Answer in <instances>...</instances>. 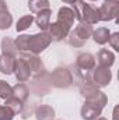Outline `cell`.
Wrapping results in <instances>:
<instances>
[{
	"label": "cell",
	"mask_w": 119,
	"mask_h": 120,
	"mask_svg": "<svg viewBox=\"0 0 119 120\" xmlns=\"http://www.w3.org/2000/svg\"><path fill=\"white\" fill-rule=\"evenodd\" d=\"M107 102H108L107 95L98 91L95 95L86 99L84 105L81 106V117L84 120H95L97 117H99Z\"/></svg>",
	"instance_id": "1"
},
{
	"label": "cell",
	"mask_w": 119,
	"mask_h": 120,
	"mask_svg": "<svg viewBox=\"0 0 119 120\" xmlns=\"http://www.w3.org/2000/svg\"><path fill=\"white\" fill-rule=\"evenodd\" d=\"M73 11L76 14V18L79 21H86L91 25L99 22V11L98 8L92 7L91 4L86 3L84 0H76L73 4Z\"/></svg>",
	"instance_id": "2"
},
{
	"label": "cell",
	"mask_w": 119,
	"mask_h": 120,
	"mask_svg": "<svg viewBox=\"0 0 119 120\" xmlns=\"http://www.w3.org/2000/svg\"><path fill=\"white\" fill-rule=\"evenodd\" d=\"M92 25L86 22V21H79L77 27L74 28L73 31L69 32L67 35V41L71 46L74 48H83L86 45V42L88 41L92 35Z\"/></svg>",
	"instance_id": "3"
},
{
	"label": "cell",
	"mask_w": 119,
	"mask_h": 120,
	"mask_svg": "<svg viewBox=\"0 0 119 120\" xmlns=\"http://www.w3.org/2000/svg\"><path fill=\"white\" fill-rule=\"evenodd\" d=\"M51 82L55 88L66 90L73 84V74L67 67H56L51 73Z\"/></svg>",
	"instance_id": "4"
},
{
	"label": "cell",
	"mask_w": 119,
	"mask_h": 120,
	"mask_svg": "<svg viewBox=\"0 0 119 120\" xmlns=\"http://www.w3.org/2000/svg\"><path fill=\"white\" fill-rule=\"evenodd\" d=\"M51 42L52 41H51V38H49L46 31H42V32L35 34V35H30L28 36L27 52L34 53V55H39L51 45Z\"/></svg>",
	"instance_id": "5"
},
{
	"label": "cell",
	"mask_w": 119,
	"mask_h": 120,
	"mask_svg": "<svg viewBox=\"0 0 119 120\" xmlns=\"http://www.w3.org/2000/svg\"><path fill=\"white\" fill-rule=\"evenodd\" d=\"M79 77V90H80V94L87 99L90 96L95 95L99 88L94 84L92 78H91V73H79L76 74Z\"/></svg>",
	"instance_id": "6"
},
{
	"label": "cell",
	"mask_w": 119,
	"mask_h": 120,
	"mask_svg": "<svg viewBox=\"0 0 119 120\" xmlns=\"http://www.w3.org/2000/svg\"><path fill=\"white\" fill-rule=\"evenodd\" d=\"M91 78L94 81V84L98 88H104L107 87L111 80H112V73L109 70V67H102V66H97L92 68L91 71Z\"/></svg>",
	"instance_id": "7"
},
{
	"label": "cell",
	"mask_w": 119,
	"mask_h": 120,
	"mask_svg": "<svg viewBox=\"0 0 119 120\" xmlns=\"http://www.w3.org/2000/svg\"><path fill=\"white\" fill-rule=\"evenodd\" d=\"M119 3L118 0H104L101 7L98 8L99 11V20L101 21H111L115 20L118 15Z\"/></svg>",
	"instance_id": "8"
},
{
	"label": "cell",
	"mask_w": 119,
	"mask_h": 120,
	"mask_svg": "<svg viewBox=\"0 0 119 120\" xmlns=\"http://www.w3.org/2000/svg\"><path fill=\"white\" fill-rule=\"evenodd\" d=\"M20 57L27 61L31 70V75H41L45 71V66H44L42 60L38 57V55H34L30 52H20Z\"/></svg>",
	"instance_id": "9"
},
{
	"label": "cell",
	"mask_w": 119,
	"mask_h": 120,
	"mask_svg": "<svg viewBox=\"0 0 119 120\" xmlns=\"http://www.w3.org/2000/svg\"><path fill=\"white\" fill-rule=\"evenodd\" d=\"M95 67V57L91 53H80L76 60V74L79 73H91Z\"/></svg>",
	"instance_id": "10"
},
{
	"label": "cell",
	"mask_w": 119,
	"mask_h": 120,
	"mask_svg": "<svg viewBox=\"0 0 119 120\" xmlns=\"http://www.w3.org/2000/svg\"><path fill=\"white\" fill-rule=\"evenodd\" d=\"M74 18H76V14H74L73 8H70V7H60L59 11H58L56 22L59 25H62L63 28H66L67 31H71V27L74 24Z\"/></svg>",
	"instance_id": "11"
},
{
	"label": "cell",
	"mask_w": 119,
	"mask_h": 120,
	"mask_svg": "<svg viewBox=\"0 0 119 120\" xmlns=\"http://www.w3.org/2000/svg\"><path fill=\"white\" fill-rule=\"evenodd\" d=\"M13 73H14V75H16L18 82H25V81L30 80L31 77L30 67H28L27 61L24 59H21V57L16 59V61H14V71Z\"/></svg>",
	"instance_id": "12"
},
{
	"label": "cell",
	"mask_w": 119,
	"mask_h": 120,
	"mask_svg": "<svg viewBox=\"0 0 119 120\" xmlns=\"http://www.w3.org/2000/svg\"><path fill=\"white\" fill-rule=\"evenodd\" d=\"M51 15H52V10L46 8V10H42V11L36 13V17L34 18V21L42 31H46V28L51 24Z\"/></svg>",
	"instance_id": "13"
},
{
	"label": "cell",
	"mask_w": 119,
	"mask_h": 120,
	"mask_svg": "<svg viewBox=\"0 0 119 120\" xmlns=\"http://www.w3.org/2000/svg\"><path fill=\"white\" fill-rule=\"evenodd\" d=\"M97 61H98V66L111 67L115 63V55L111 50H108V49H101L97 53Z\"/></svg>",
	"instance_id": "14"
},
{
	"label": "cell",
	"mask_w": 119,
	"mask_h": 120,
	"mask_svg": "<svg viewBox=\"0 0 119 120\" xmlns=\"http://www.w3.org/2000/svg\"><path fill=\"white\" fill-rule=\"evenodd\" d=\"M36 120H55V109L51 105H39L35 110Z\"/></svg>",
	"instance_id": "15"
},
{
	"label": "cell",
	"mask_w": 119,
	"mask_h": 120,
	"mask_svg": "<svg viewBox=\"0 0 119 120\" xmlns=\"http://www.w3.org/2000/svg\"><path fill=\"white\" fill-rule=\"evenodd\" d=\"M17 57H13V56H8V55H4L1 53L0 55V71L3 74H11L14 71V61Z\"/></svg>",
	"instance_id": "16"
},
{
	"label": "cell",
	"mask_w": 119,
	"mask_h": 120,
	"mask_svg": "<svg viewBox=\"0 0 119 120\" xmlns=\"http://www.w3.org/2000/svg\"><path fill=\"white\" fill-rule=\"evenodd\" d=\"M1 50H3L4 55L13 56V57H17L18 56V49L16 46V42L11 38H8V36L3 38V41H1Z\"/></svg>",
	"instance_id": "17"
},
{
	"label": "cell",
	"mask_w": 119,
	"mask_h": 120,
	"mask_svg": "<svg viewBox=\"0 0 119 120\" xmlns=\"http://www.w3.org/2000/svg\"><path fill=\"white\" fill-rule=\"evenodd\" d=\"M91 36H92V39H94L95 43L105 45L108 42L109 36H111V32H109L108 28H105V27H99V28H97L95 31H92V35Z\"/></svg>",
	"instance_id": "18"
},
{
	"label": "cell",
	"mask_w": 119,
	"mask_h": 120,
	"mask_svg": "<svg viewBox=\"0 0 119 120\" xmlns=\"http://www.w3.org/2000/svg\"><path fill=\"white\" fill-rule=\"evenodd\" d=\"M13 96H16L17 99H20L21 102H25L30 96V90L24 82H18L13 87Z\"/></svg>",
	"instance_id": "19"
},
{
	"label": "cell",
	"mask_w": 119,
	"mask_h": 120,
	"mask_svg": "<svg viewBox=\"0 0 119 120\" xmlns=\"http://www.w3.org/2000/svg\"><path fill=\"white\" fill-rule=\"evenodd\" d=\"M6 101V106L14 113V115H18V113H23V109H24V102H21L20 99H17L16 96H10V98H7V99H4Z\"/></svg>",
	"instance_id": "20"
},
{
	"label": "cell",
	"mask_w": 119,
	"mask_h": 120,
	"mask_svg": "<svg viewBox=\"0 0 119 120\" xmlns=\"http://www.w3.org/2000/svg\"><path fill=\"white\" fill-rule=\"evenodd\" d=\"M49 0H28V7L32 13H39L42 10L49 8Z\"/></svg>",
	"instance_id": "21"
},
{
	"label": "cell",
	"mask_w": 119,
	"mask_h": 120,
	"mask_svg": "<svg viewBox=\"0 0 119 120\" xmlns=\"http://www.w3.org/2000/svg\"><path fill=\"white\" fill-rule=\"evenodd\" d=\"M13 24V15L8 10L0 11V30H8Z\"/></svg>",
	"instance_id": "22"
},
{
	"label": "cell",
	"mask_w": 119,
	"mask_h": 120,
	"mask_svg": "<svg viewBox=\"0 0 119 120\" xmlns=\"http://www.w3.org/2000/svg\"><path fill=\"white\" fill-rule=\"evenodd\" d=\"M32 22H34V17L32 15H23L16 24V30H17V32H23V31L28 30Z\"/></svg>",
	"instance_id": "23"
},
{
	"label": "cell",
	"mask_w": 119,
	"mask_h": 120,
	"mask_svg": "<svg viewBox=\"0 0 119 120\" xmlns=\"http://www.w3.org/2000/svg\"><path fill=\"white\" fill-rule=\"evenodd\" d=\"M10 96H13V87L8 82H6L4 80H0V98L7 99Z\"/></svg>",
	"instance_id": "24"
},
{
	"label": "cell",
	"mask_w": 119,
	"mask_h": 120,
	"mask_svg": "<svg viewBox=\"0 0 119 120\" xmlns=\"http://www.w3.org/2000/svg\"><path fill=\"white\" fill-rule=\"evenodd\" d=\"M13 119H14V113L6 105H0V120H13Z\"/></svg>",
	"instance_id": "25"
},
{
	"label": "cell",
	"mask_w": 119,
	"mask_h": 120,
	"mask_svg": "<svg viewBox=\"0 0 119 120\" xmlns=\"http://www.w3.org/2000/svg\"><path fill=\"white\" fill-rule=\"evenodd\" d=\"M108 42L111 43V46H112L115 50H119V34H118V32L111 34V36H109Z\"/></svg>",
	"instance_id": "26"
},
{
	"label": "cell",
	"mask_w": 119,
	"mask_h": 120,
	"mask_svg": "<svg viewBox=\"0 0 119 120\" xmlns=\"http://www.w3.org/2000/svg\"><path fill=\"white\" fill-rule=\"evenodd\" d=\"M3 10H7V4L4 0H0V11H3Z\"/></svg>",
	"instance_id": "27"
},
{
	"label": "cell",
	"mask_w": 119,
	"mask_h": 120,
	"mask_svg": "<svg viewBox=\"0 0 119 120\" xmlns=\"http://www.w3.org/2000/svg\"><path fill=\"white\" fill-rule=\"evenodd\" d=\"M62 1H63L64 4H73V3H74L76 0H62Z\"/></svg>",
	"instance_id": "28"
},
{
	"label": "cell",
	"mask_w": 119,
	"mask_h": 120,
	"mask_svg": "<svg viewBox=\"0 0 119 120\" xmlns=\"http://www.w3.org/2000/svg\"><path fill=\"white\" fill-rule=\"evenodd\" d=\"M95 120H107V119H104V117H97Z\"/></svg>",
	"instance_id": "29"
},
{
	"label": "cell",
	"mask_w": 119,
	"mask_h": 120,
	"mask_svg": "<svg viewBox=\"0 0 119 120\" xmlns=\"http://www.w3.org/2000/svg\"><path fill=\"white\" fill-rule=\"evenodd\" d=\"M90 1H98V0H90Z\"/></svg>",
	"instance_id": "30"
}]
</instances>
